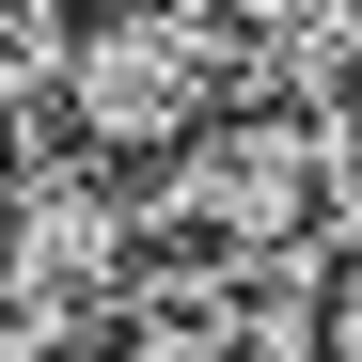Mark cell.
<instances>
[{
	"label": "cell",
	"mask_w": 362,
	"mask_h": 362,
	"mask_svg": "<svg viewBox=\"0 0 362 362\" xmlns=\"http://www.w3.org/2000/svg\"><path fill=\"white\" fill-rule=\"evenodd\" d=\"M221 79H236V32L205 16V0L95 16V32L64 47V110H79V142H95V158H158V142H189Z\"/></svg>",
	"instance_id": "6da1fadb"
},
{
	"label": "cell",
	"mask_w": 362,
	"mask_h": 362,
	"mask_svg": "<svg viewBox=\"0 0 362 362\" xmlns=\"http://www.w3.org/2000/svg\"><path fill=\"white\" fill-rule=\"evenodd\" d=\"M315 127L299 110H252V127H205L189 173H158V221H221V236H284L299 205H315Z\"/></svg>",
	"instance_id": "7a4b0ae2"
}]
</instances>
